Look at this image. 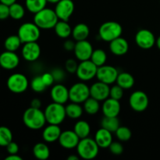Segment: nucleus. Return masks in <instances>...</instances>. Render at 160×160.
<instances>
[{"label": "nucleus", "instance_id": "1", "mask_svg": "<svg viewBox=\"0 0 160 160\" xmlns=\"http://www.w3.org/2000/svg\"><path fill=\"white\" fill-rule=\"evenodd\" d=\"M23 122L27 128L34 131L42 129L47 123L44 111L31 106L23 112Z\"/></svg>", "mask_w": 160, "mask_h": 160}, {"label": "nucleus", "instance_id": "2", "mask_svg": "<svg viewBox=\"0 0 160 160\" xmlns=\"http://www.w3.org/2000/svg\"><path fill=\"white\" fill-rule=\"evenodd\" d=\"M59 20L54 9L46 7L36 12L33 19V22L41 30L52 29Z\"/></svg>", "mask_w": 160, "mask_h": 160}, {"label": "nucleus", "instance_id": "3", "mask_svg": "<svg viewBox=\"0 0 160 160\" xmlns=\"http://www.w3.org/2000/svg\"><path fill=\"white\" fill-rule=\"evenodd\" d=\"M99 147L95 139L88 137L80 140L77 146V153L83 159H93L99 152Z\"/></svg>", "mask_w": 160, "mask_h": 160}, {"label": "nucleus", "instance_id": "4", "mask_svg": "<svg viewBox=\"0 0 160 160\" xmlns=\"http://www.w3.org/2000/svg\"><path fill=\"white\" fill-rule=\"evenodd\" d=\"M45 119L48 123L60 125L67 117L66 108L63 104L52 102L45 107L44 110Z\"/></svg>", "mask_w": 160, "mask_h": 160}, {"label": "nucleus", "instance_id": "5", "mask_svg": "<svg viewBox=\"0 0 160 160\" xmlns=\"http://www.w3.org/2000/svg\"><path fill=\"white\" fill-rule=\"evenodd\" d=\"M123 33V28L116 21H106L103 23L98 29V36L102 41L106 42H112L120 37Z\"/></svg>", "mask_w": 160, "mask_h": 160}, {"label": "nucleus", "instance_id": "6", "mask_svg": "<svg viewBox=\"0 0 160 160\" xmlns=\"http://www.w3.org/2000/svg\"><path fill=\"white\" fill-rule=\"evenodd\" d=\"M17 35L23 44L37 42L41 36V29L34 22H26L20 26Z\"/></svg>", "mask_w": 160, "mask_h": 160}, {"label": "nucleus", "instance_id": "7", "mask_svg": "<svg viewBox=\"0 0 160 160\" xmlns=\"http://www.w3.org/2000/svg\"><path fill=\"white\" fill-rule=\"evenodd\" d=\"M90 96V87L84 81L75 83L69 88V98L73 102L81 104Z\"/></svg>", "mask_w": 160, "mask_h": 160}, {"label": "nucleus", "instance_id": "8", "mask_svg": "<svg viewBox=\"0 0 160 160\" xmlns=\"http://www.w3.org/2000/svg\"><path fill=\"white\" fill-rule=\"evenodd\" d=\"M6 85L11 92L15 94H21L27 91L29 86V81L24 74L15 73L8 78Z\"/></svg>", "mask_w": 160, "mask_h": 160}, {"label": "nucleus", "instance_id": "9", "mask_svg": "<svg viewBox=\"0 0 160 160\" xmlns=\"http://www.w3.org/2000/svg\"><path fill=\"white\" fill-rule=\"evenodd\" d=\"M98 68V67L91 59L81 61L78 63L76 75L80 81L84 82L89 81L94 78H96Z\"/></svg>", "mask_w": 160, "mask_h": 160}, {"label": "nucleus", "instance_id": "10", "mask_svg": "<svg viewBox=\"0 0 160 160\" xmlns=\"http://www.w3.org/2000/svg\"><path fill=\"white\" fill-rule=\"evenodd\" d=\"M129 105L134 112H142L148 107L149 98L143 91H135L130 95Z\"/></svg>", "mask_w": 160, "mask_h": 160}, {"label": "nucleus", "instance_id": "11", "mask_svg": "<svg viewBox=\"0 0 160 160\" xmlns=\"http://www.w3.org/2000/svg\"><path fill=\"white\" fill-rule=\"evenodd\" d=\"M134 40L139 48L148 50L156 45V39L151 31L148 29H141L136 33Z\"/></svg>", "mask_w": 160, "mask_h": 160}, {"label": "nucleus", "instance_id": "12", "mask_svg": "<svg viewBox=\"0 0 160 160\" xmlns=\"http://www.w3.org/2000/svg\"><path fill=\"white\" fill-rule=\"evenodd\" d=\"M118 74L119 71L115 67L105 64L98 68L96 78L98 81L110 85L117 81Z\"/></svg>", "mask_w": 160, "mask_h": 160}, {"label": "nucleus", "instance_id": "13", "mask_svg": "<svg viewBox=\"0 0 160 160\" xmlns=\"http://www.w3.org/2000/svg\"><path fill=\"white\" fill-rule=\"evenodd\" d=\"M75 9V5L72 0H60L55 6V12L60 20L69 21Z\"/></svg>", "mask_w": 160, "mask_h": 160}, {"label": "nucleus", "instance_id": "14", "mask_svg": "<svg viewBox=\"0 0 160 160\" xmlns=\"http://www.w3.org/2000/svg\"><path fill=\"white\" fill-rule=\"evenodd\" d=\"M41 52V47L37 42L24 43L21 49L22 57L24 60L30 62H34L38 60L40 57Z\"/></svg>", "mask_w": 160, "mask_h": 160}, {"label": "nucleus", "instance_id": "15", "mask_svg": "<svg viewBox=\"0 0 160 160\" xmlns=\"http://www.w3.org/2000/svg\"><path fill=\"white\" fill-rule=\"evenodd\" d=\"M93 51V46L91 42L88 40H83L76 42L73 52L76 59L81 62L90 59Z\"/></svg>", "mask_w": 160, "mask_h": 160}, {"label": "nucleus", "instance_id": "16", "mask_svg": "<svg viewBox=\"0 0 160 160\" xmlns=\"http://www.w3.org/2000/svg\"><path fill=\"white\" fill-rule=\"evenodd\" d=\"M80 140H81L80 138L77 135L73 130V131L68 130V131H62L58 142L62 148L67 150H71L77 148Z\"/></svg>", "mask_w": 160, "mask_h": 160}, {"label": "nucleus", "instance_id": "17", "mask_svg": "<svg viewBox=\"0 0 160 160\" xmlns=\"http://www.w3.org/2000/svg\"><path fill=\"white\" fill-rule=\"evenodd\" d=\"M20 64V57L16 52L6 50L0 54V67L7 70H14Z\"/></svg>", "mask_w": 160, "mask_h": 160}, {"label": "nucleus", "instance_id": "18", "mask_svg": "<svg viewBox=\"0 0 160 160\" xmlns=\"http://www.w3.org/2000/svg\"><path fill=\"white\" fill-rule=\"evenodd\" d=\"M110 87L109 84L98 81L90 87V95L99 102H103L109 97Z\"/></svg>", "mask_w": 160, "mask_h": 160}, {"label": "nucleus", "instance_id": "19", "mask_svg": "<svg viewBox=\"0 0 160 160\" xmlns=\"http://www.w3.org/2000/svg\"><path fill=\"white\" fill-rule=\"evenodd\" d=\"M50 96L52 102L64 105L70 100L69 89L61 83H57L56 84H53L52 87Z\"/></svg>", "mask_w": 160, "mask_h": 160}, {"label": "nucleus", "instance_id": "20", "mask_svg": "<svg viewBox=\"0 0 160 160\" xmlns=\"http://www.w3.org/2000/svg\"><path fill=\"white\" fill-rule=\"evenodd\" d=\"M121 110V106L119 100L109 98L103 101L102 105V112L105 117H118Z\"/></svg>", "mask_w": 160, "mask_h": 160}, {"label": "nucleus", "instance_id": "21", "mask_svg": "<svg viewBox=\"0 0 160 160\" xmlns=\"http://www.w3.org/2000/svg\"><path fill=\"white\" fill-rule=\"evenodd\" d=\"M109 50L114 56H124L129 50V43L120 36L109 42Z\"/></svg>", "mask_w": 160, "mask_h": 160}, {"label": "nucleus", "instance_id": "22", "mask_svg": "<svg viewBox=\"0 0 160 160\" xmlns=\"http://www.w3.org/2000/svg\"><path fill=\"white\" fill-rule=\"evenodd\" d=\"M62 131L59 125L48 123L42 131V138L46 143H53L59 140Z\"/></svg>", "mask_w": 160, "mask_h": 160}, {"label": "nucleus", "instance_id": "23", "mask_svg": "<svg viewBox=\"0 0 160 160\" xmlns=\"http://www.w3.org/2000/svg\"><path fill=\"white\" fill-rule=\"evenodd\" d=\"M112 133L105 128H101L95 134V140L100 148H108L112 141Z\"/></svg>", "mask_w": 160, "mask_h": 160}, {"label": "nucleus", "instance_id": "24", "mask_svg": "<svg viewBox=\"0 0 160 160\" xmlns=\"http://www.w3.org/2000/svg\"><path fill=\"white\" fill-rule=\"evenodd\" d=\"M90 34V29L86 23H79L72 28V38L76 42L87 40Z\"/></svg>", "mask_w": 160, "mask_h": 160}, {"label": "nucleus", "instance_id": "25", "mask_svg": "<svg viewBox=\"0 0 160 160\" xmlns=\"http://www.w3.org/2000/svg\"><path fill=\"white\" fill-rule=\"evenodd\" d=\"M53 29L56 35L62 39L69 38L72 34V28L68 23V21L59 20Z\"/></svg>", "mask_w": 160, "mask_h": 160}, {"label": "nucleus", "instance_id": "26", "mask_svg": "<svg viewBox=\"0 0 160 160\" xmlns=\"http://www.w3.org/2000/svg\"><path fill=\"white\" fill-rule=\"evenodd\" d=\"M65 108L67 117L72 120H78L81 118V116L83 115V112H84V108L82 106H81L80 103L73 102L67 104Z\"/></svg>", "mask_w": 160, "mask_h": 160}, {"label": "nucleus", "instance_id": "27", "mask_svg": "<svg viewBox=\"0 0 160 160\" xmlns=\"http://www.w3.org/2000/svg\"><path fill=\"white\" fill-rule=\"evenodd\" d=\"M116 82L118 85L123 88L124 90H128V89H131L134 87L135 81H134V77L130 73L121 72V73H119Z\"/></svg>", "mask_w": 160, "mask_h": 160}, {"label": "nucleus", "instance_id": "28", "mask_svg": "<svg viewBox=\"0 0 160 160\" xmlns=\"http://www.w3.org/2000/svg\"><path fill=\"white\" fill-rule=\"evenodd\" d=\"M73 131L80 139L89 137L91 133V127L88 122L84 120H80L76 122L73 127Z\"/></svg>", "mask_w": 160, "mask_h": 160}, {"label": "nucleus", "instance_id": "29", "mask_svg": "<svg viewBox=\"0 0 160 160\" xmlns=\"http://www.w3.org/2000/svg\"><path fill=\"white\" fill-rule=\"evenodd\" d=\"M33 155L38 159L45 160L50 156V149L48 145L43 142H38L33 147Z\"/></svg>", "mask_w": 160, "mask_h": 160}, {"label": "nucleus", "instance_id": "30", "mask_svg": "<svg viewBox=\"0 0 160 160\" xmlns=\"http://www.w3.org/2000/svg\"><path fill=\"white\" fill-rule=\"evenodd\" d=\"M84 111L88 115H95L100 110V102L92 97H89L84 103H83Z\"/></svg>", "mask_w": 160, "mask_h": 160}, {"label": "nucleus", "instance_id": "31", "mask_svg": "<svg viewBox=\"0 0 160 160\" xmlns=\"http://www.w3.org/2000/svg\"><path fill=\"white\" fill-rule=\"evenodd\" d=\"M120 126V120L117 117H111L104 116L101 121V128H105L112 133H115Z\"/></svg>", "mask_w": 160, "mask_h": 160}, {"label": "nucleus", "instance_id": "32", "mask_svg": "<svg viewBox=\"0 0 160 160\" xmlns=\"http://www.w3.org/2000/svg\"><path fill=\"white\" fill-rule=\"evenodd\" d=\"M47 3V0H25L26 9L34 14L46 7Z\"/></svg>", "mask_w": 160, "mask_h": 160}, {"label": "nucleus", "instance_id": "33", "mask_svg": "<svg viewBox=\"0 0 160 160\" xmlns=\"http://www.w3.org/2000/svg\"><path fill=\"white\" fill-rule=\"evenodd\" d=\"M22 42L19 36L12 34L6 38L4 42V47L6 50L11 52H16L20 48L22 45Z\"/></svg>", "mask_w": 160, "mask_h": 160}, {"label": "nucleus", "instance_id": "34", "mask_svg": "<svg viewBox=\"0 0 160 160\" xmlns=\"http://www.w3.org/2000/svg\"><path fill=\"white\" fill-rule=\"evenodd\" d=\"M91 60L98 67L105 65L107 60V54L106 52L101 48L95 49L91 56Z\"/></svg>", "mask_w": 160, "mask_h": 160}, {"label": "nucleus", "instance_id": "35", "mask_svg": "<svg viewBox=\"0 0 160 160\" xmlns=\"http://www.w3.org/2000/svg\"><path fill=\"white\" fill-rule=\"evenodd\" d=\"M25 15V9L21 4L16 2L9 6V17L15 20H21Z\"/></svg>", "mask_w": 160, "mask_h": 160}, {"label": "nucleus", "instance_id": "36", "mask_svg": "<svg viewBox=\"0 0 160 160\" xmlns=\"http://www.w3.org/2000/svg\"><path fill=\"white\" fill-rule=\"evenodd\" d=\"M12 141V133L9 128L0 127V146L6 147Z\"/></svg>", "mask_w": 160, "mask_h": 160}, {"label": "nucleus", "instance_id": "37", "mask_svg": "<svg viewBox=\"0 0 160 160\" xmlns=\"http://www.w3.org/2000/svg\"><path fill=\"white\" fill-rule=\"evenodd\" d=\"M115 135L117 138L120 142H128L132 137V132L131 129L128 127L125 126H120L118 129L116 131Z\"/></svg>", "mask_w": 160, "mask_h": 160}, {"label": "nucleus", "instance_id": "38", "mask_svg": "<svg viewBox=\"0 0 160 160\" xmlns=\"http://www.w3.org/2000/svg\"><path fill=\"white\" fill-rule=\"evenodd\" d=\"M31 88L35 93H42L47 88L46 85L42 81V76H36L31 81Z\"/></svg>", "mask_w": 160, "mask_h": 160}, {"label": "nucleus", "instance_id": "39", "mask_svg": "<svg viewBox=\"0 0 160 160\" xmlns=\"http://www.w3.org/2000/svg\"><path fill=\"white\" fill-rule=\"evenodd\" d=\"M124 95V89L120 87L118 84L110 87V92H109V97L120 101Z\"/></svg>", "mask_w": 160, "mask_h": 160}, {"label": "nucleus", "instance_id": "40", "mask_svg": "<svg viewBox=\"0 0 160 160\" xmlns=\"http://www.w3.org/2000/svg\"><path fill=\"white\" fill-rule=\"evenodd\" d=\"M78 63L77 62L76 59H72V58L67 59V61L65 62V65H64L65 70L67 73H70V74L76 73L77 70H78Z\"/></svg>", "mask_w": 160, "mask_h": 160}, {"label": "nucleus", "instance_id": "41", "mask_svg": "<svg viewBox=\"0 0 160 160\" xmlns=\"http://www.w3.org/2000/svg\"><path fill=\"white\" fill-rule=\"evenodd\" d=\"M108 148L114 156H120L123 152V146L120 142H112Z\"/></svg>", "mask_w": 160, "mask_h": 160}, {"label": "nucleus", "instance_id": "42", "mask_svg": "<svg viewBox=\"0 0 160 160\" xmlns=\"http://www.w3.org/2000/svg\"><path fill=\"white\" fill-rule=\"evenodd\" d=\"M66 70H62L60 68H55L53 69L51 71V73H52L53 78L55 79V82L60 83L65 79L66 78Z\"/></svg>", "mask_w": 160, "mask_h": 160}, {"label": "nucleus", "instance_id": "43", "mask_svg": "<svg viewBox=\"0 0 160 160\" xmlns=\"http://www.w3.org/2000/svg\"><path fill=\"white\" fill-rule=\"evenodd\" d=\"M42 78V81L45 83V84L46 85L47 88L51 87L55 83V79L53 78V75L51 72H45L43 74L41 75Z\"/></svg>", "mask_w": 160, "mask_h": 160}, {"label": "nucleus", "instance_id": "44", "mask_svg": "<svg viewBox=\"0 0 160 160\" xmlns=\"http://www.w3.org/2000/svg\"><path fill=\"white\" fill-rule=\"evenodd\" d=\"M9 17V6L0 2V20H6Z\"/></svg>", "mask_w": 160, "mask_h": 160}, {"label": "nucleus", "instance_id": "45", "mask_svg": "<svg viewBox=\"0 0 160 160\" xmlns=\"http://www.w3.org/2000/svg\"><path fill=\"white\" fill-rule=\"evenodd\" d=\"M76 41L74 39L67 38L63 43V48L67 52H72L74 50Z\"/></svg>", "mask_w": 160, "mask_h": 160}, {"label": "nucleus", "instance_id": "46", "mask_svg": "<svg viewBox=\"0 0 160 160\" xmlns=\"http://www.w3.org/2000/svg\"><path fill=\"white\" fill-rule=\"evenodd\" d=\"M6 148L9 154H17L19 152V145L12 141L6 145Z\"/></svg>", "mask_w": 160, "mask_h": 160}, {"label": "nucleus", "instance_id": "47", "mask_svg": "<svg viewBox=\"0 0 160 160\" xmlns=\"http://www.w3.org/2000/svg\"><path fill=\"white\" fill-rule=\"evenodd\" d=\"M31 107L36 108V109H41L42 107V102L39 98H34L31 102Z\"/></svg>", "mask_w": 160, "mask_h": 160}, {"label": "nucleus", "instance_id": "48", "mask_svg": "<svg viewBox=\"0 0 160 160\" xmlns=\"http://www.w3.org/2000/svg\"><path fill=\"white\" fill-rule=\"evenodd\" d=\"M22 157L18 156L17 154H9L7 157H6L5 160H22Z\"/></svg>", "mask_w": 160, "mask_h": 160}, {"label": "nucleus", "instance_id": "49", "mask_svg": "<svg viewBox=\"0 0 160 160\" xmlns=\"http://www.w3.org/2000/svg\"><path fill=\"white\" fill-rule=\"evenodd\" d=\"M16 2H17V0H0V2L7 5V6H10V5L15 3Z\"/></svg>", "mask_w": 160, "mask_h": 160}, {"label": "nucleus", "instance_id": "50", "mask_svg": "<svg viewBox=\"0 0 160 160\" xmlns=\"http://www.w3.org/2000/svg\"><path fill=\"white\" fill-rule=\"evenodd\" d=\"M67 160H78L80 159L79 156H77V155H70L67 158Z\"/></svg>", "mask_w": 160, "mask_h": 160}, {"label": "nucleus", "instance_id": "51", "mask_svg": "<svg viewBox=\"0 0 160 160\" xmlns=\"http://www.w3.org/2000/svg\"><path fill=\"white\" fill-rule=\"evenodd\" d=\"M156 46H157V48L160 50V35L157 38H156Z\"/></svg>", "mask_w": 160, "mask_h": 160}, {"label": "nucleus", "instance_id": "52", "mask_svg": "<svg viewBox=\"0 0 160 160\" xmlns=\"http://www.w3.org/2000/svg\"><path fill=\"white\" fill-rule=\"evenodd\" d=\"M59 1H60V0H47L48 2L52 3V4H56V3L59 2Z\"/></svg>", "mask_w": 160, "mask_h": 160}]
</instances>
